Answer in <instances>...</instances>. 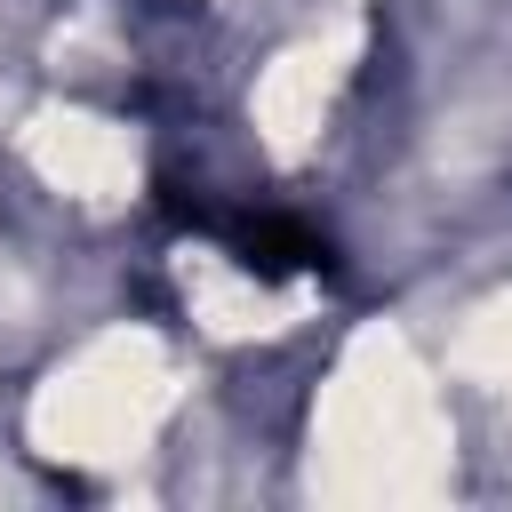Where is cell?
<instances>
[{
	"label": "cell",
	"instance_id": "obj_1",
	"mask_svg": "<svg viewBox=\"0 0 512 512\" xmlns=\"http://www.w3.org/2000/svg\"><path fill=\"white\" fill-rule=\"evenodd\" d=\"M192 224H208V232H224V248L240 256V272H256V280H288V272H328V240L312 232V224H296V216H280V208H256V216H192Z\"/></svg>",
	"mask_w": 512,
	"mask_h": 512
}]
</instances>
